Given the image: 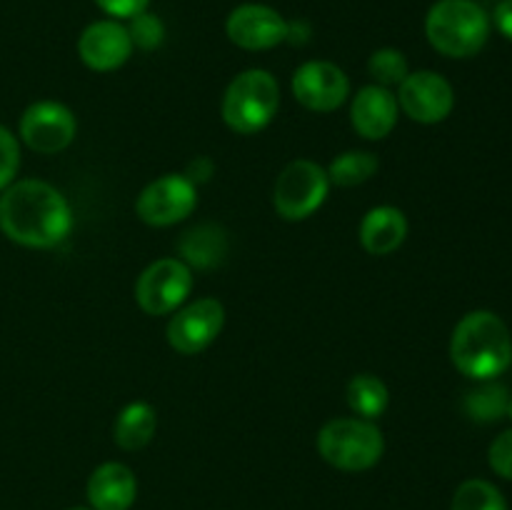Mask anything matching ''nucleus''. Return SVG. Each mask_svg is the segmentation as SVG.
<instances>
[{"label": "nucleus", "mask_w": 512, "mask_h": 510, "mask_svg": "<svg viewBox=\"0 0 512 510\" xmlns=\"http://www.w3.org/2000/svg\"><path fill=\"white\" fill-rule=\"evenodd\" d=\"M78 53L90 70L108 73L130 58L133 40H130L128 28L118 20H98L83 30L78 40Z\"/></svg>", "instance_id": "4468645a"}, {"label": "nucleus", "mask_w": 512, "mask_h": 510, "mask_svg": "<svg viewBox=\"0 0 512 510\" xmlns=\"http://www.w3.org/2000/svg\"><path fill=\"white\" fill-rule=\"evenodd\" d=\"M318 450L338 470L360 473L383 458L385 440L378 425L363 418H335L323 425L318 435Z\"/></svg>", "instance_id": "39448f33"}, {"label": "nucleus", "mask_w": 512, "mask_h": 510, "mask_svg": "<svg viewBox=\"0 0 512 510\" xmlns=\"http://www.w3.org/2000/svg\"><path fill=\"white\" fill-rule=\"evenodd\" d=\"M20 168V145L8 128L0 125V190L13 183Z\"/></svg>", "instance_id": "a878e982"}, {"label": "nucleus", "mask_w": 512, "mask_h": 510, "mask_svg": "<svg viewBox=\"0 0 512 510\" xmlns=\"http://www.w3.org/2000/svg\"><path fill=\"white\" fill-rule=\"evenodd\" d=\"M195 205H198V193H195L193 180L185 175H163L145 185L143 193L138 195L135 210L143 223L165 228V225H175L188 218Z\"/></svg>", "instance_id": "6e6552de"}, {"label": "nucleus", "mask_w": 512, "mask_h": 510, "mask_svg": "<svg viewBox=\"0 0 512 510\" xmlns=\"http://www.w3.org/2000/svg\"><path fill=\"white\" fill-rule=\"evenodd\" d=\"M225 33L238 48L268 50L288 40V23L270 5L243 3L228 15Z\"/></svg>", "instance_id": "ddd939ff"}, {"label": "nucleus", "mask_w": 512, "mask_h": 510, "mask_svg": "<svg viewBox=\"0 0 512 510\" xmlns=\"http://www.w3.org/2000/svg\"><path fill=\"white\" fill-rule=\"evenodd\" d=\"M398 105L405 110V115H410L418 123H440V120L453 113V85L443 75L433 73V70L408 73V78L400 83Z\"/></svg>", "instance_id": "9b49d317"}, {"label": "nucleus", "mask_w": 512, "mask_h": 510, "mask_svg": "<svg viewBox=\"0 0 512 510\" xmlns=\"http://www.w3.org/2000/svg\"><path fill=\"white\" fill-rule=\"evenodd\" d=\"M73 210L43 180H18L0 195V230L25 248H53L68 238Z\"/></svg>", "instance_id": "f257e3e1"}, {"label": "nucleus", "mask_w": 512, "mask_h": 510, "mask_svg": "<svg viewBox=\"0 0 512 510\" xmlns=\"http://www.w3.org/2000/svg\"><path fill=\"white\" fill-rule=\"evenodd\" d=\"M455 368L473 380H493L512 363V338L503 320L490 310L465 315L450 338Z\"/></svg>", "instance_id": "f03ea898"}, {"label": "nucleus", "mask_w": 512, "mask_h": 510, "mask_svg": "<svg viewBox=\"0 0 512 510\" xmlns=\"http://www.w3.org/2000/svg\"><path fill=\"white\" fill-rule=\"evenodd\" d=\"M495 25H498V30L505 38L512 40V0H503L495 8Z\"/></svg>", "instance_id": "c85d7f7f"}, {"label": "nucleus", "mask_w": 512, "mask_h": 510, "mask_svg": "<svg viewBox=\"0 0 512 510\" xmlns=\"http://www.w3.org/2000/svg\"><path fill=\"white\" fill-rule=\"evenodd\" d=\"M368 70L375 78V83L388 88V85H400L408 78V60L400 50L395 48H380L370 55Z\"/></svg>", "instance_id": "b1692460"}, {"label": "nucleus", "mask_w": 512, "mask_h": 510, "mask_svg": "<svg viewBox=\"0 0 512 510\" xmlns=\"http://www.w3.org/2000/svg\"><path fill=\"white\" fill-rule=\"evenodd\" d=\"M100 10H105L113 18H135L138 13L148 10L150 0H95Z\"/></svg>", "instance_id": "cd10ccee"}, {"label": "nucleus", "mask_w": 512, "mask_h": 510, "mask_svg": "<svg viewBox=\"0 0 512 510\" xmlns=\"http://www.w3.org/2000/svg\"><path fill=\"white\" fill-rule=\"evenodd\" d=\"M280 105V88L268 70H245L235 75L223 98V118L228 128L240 135H253L275 118Z\"/></svg>", "instance_id": "20e7f679"}, {"label": "nucleus", "mask_w": 512, "mask_h": 510, "mask_svg": "<svg viewBox=\"0 0 512 510\" xmlns=\"http://www.w3.org/2000/svg\"><path fill=\"white\" fill-rule=\"evenodd\" d=\"M508 415H510V418H512V400H510V403H508Z\"/></svg>", "instance_id": "c756f323"}, {"label": "nucleus", "mask_w": 512, "mask_h": 510, "mask_svg": "<svg viewBox=\"0 0 512 510\" xmlns=\"http://www.w3.org/2000/svg\"><path fill=\"white\" fill-rule=\"evenodd\" d=\"M425 35L448 58H473L490 38V18L475 0H438L425 18Z\"/></svg>", "instance_id": "7ed1b4c3"}, {"label": "nucleus", "mask_w": 512, "mask_h": 510, "mask_svg": "<svg viewBox=\"0 0 512 510\" xmlns=\"http://www.w3.org/2000/svg\"><path fill=\"white\" fill-rule=\"evenodd\" d=\"M405 235H408V220H405L403 210L393 208V205L373 208L360 225L363 248L373 255H388L398 250Z\"/></svg>", "instance_id": "f3484780"}, {"label": "nucleus", "mask_w": 512, "mask_h": 510, "mask_svg": "<svg viewBox=\"0 0 512 510\" xmlns=\"http://www.w3.org/2000/svg\"><path fill=\"white\" fill-rule=\"evenodd\" d=\"M75 115L53 100L33 103L20 118V138L30 150L43 155L60 153L75 140Z\"/></svg>", "instance_id": "1a4fd4ad"}, {"label": "nucleus", "mask_w": 512, "mask_h": 510, "mask_svg": "<svg viewBox=\"0 0 512 510\" xmlns=\"http://www.w3.org/2000/svg\"><path fill=\"white\" fill-rule=\"evenodd\" d=\"M73 510H85V508H73Z\"/></svg>", "instance_id": "7c9ffc66"}, {"label": "nucleus", "mask_w": 512, "mask_h": 510, "mask_svg": "<svg viewBox=\"0 0 512 510\" xmlns=\"http://www.w3.org/2000/svg\"><path fill=\"white\" fill-rule=\"evenodd\" d=\"M193 290V270L178 258L150 263L135 283V300L148 315L173 313Z\"/></svg>", "instance_id": "0eeeda50"}, {"label": "nucleus", "mask_w": 512, "mask_h": 510, "mask_svg": "<svg viewBox=\"0 0 512 510\" xmlns=\"http://www.w3.org/2000/svg\"><path fill=\"white\" fill-rule=\"evenodd\" d=\"M508 388L493 380H483V385L465 395V413L475 423H495L508 413Z\"/></svg>", "instance_id": "412c9836"}, {"label": "nucleus", "mask_w": 512, "mask_h": 510, "mask_svg": "<svg viewBox=\"0 0 512 510\" xmlns=\"http://www.w3.org/2000/svg\"><path fill=\"white\" fill-rule=\"evenodd\" d=\"M138 495V480L123 463H103L88 480V500L93 510H128Z\"/></svg>", "instance_id": "dca6fc26"}, {"label": "nucleus", "mask_w": 512, "mask_h": 510, "mask_svg": "<svg viewBox=\"0 0 512 510\" xmlns=\"http://www.w3.org/2000/svg\"><path fill=\"white\" fill-rule=\"evenodd\" d=\"M330 178L313 160H293L275 180L273 203L280 218L305 220L328 198Z\"/></svg>", "instance_id": "423d86ee"}, {"label": "nucleus", "mask_w": 512, "mask_h": 510, "mask_svg": "<svg viewBox=\"0 0 512 510\" xmlns=\"http://www.w3.org/2000/svg\"><path fill=\"white\" fill-rule=\"evenodd\" d=\"M293 93L315 113H330L340 108L350 93V80L343 70L328 60H310L300 65L293 75Z\"/></svg>", "instance_id": "f8f14e48"}, {"label": "nucleus", "mask_w": 512, "mask_h": 510, "mask_svg": "<svg viewBox=\"0 0 512 510\" xmlns=\"http://www.w3.org/2000/svg\"><path fill=\"white\" fill-rule=\"evenodd\" d=\"M488 460H490V468H493L500 478L512 480V428L505 430V433H500L498 438L493 440Z\"/></svg>", "instance_id": "bb28decb"}, {"label": "nucleus", "mask_w": 512, "mask_h": 510, "mask_svg": "<svg viewBox=\"0 0 512 510\" xmlns=\"http://www.w3.org/2000/svg\"><path fill=\"white\" fill-rule=\"evenodd\" d=\"M450 510H508V503L493 483L473 478L455 490Z\"/></svg>", "instance_id": "5701e85b"}, {"label": "nucleus", "mask_w": 512, "mask_h": 510, "mask_svg": "<svg viewBox=\"0 0 512 510\" xmlns=\"http://www.w3.org/2000/svg\"><path fill=\"white\" fill-rule=\"evenodd\" d=\"M378 170V158L373 153H365V150H348V153L338 155V158L330 163V168L325 170L330 178V183L343 185H360L365 180H370Z\"/></svg>", "instance_id": "4be33fe9"}, {"label": "nucleus", "mask_w": 512, "mask_h": 510, "mask_svg": "<svg viewBox=\"0 0 512 510\" xmlns=\"http://www.w3.org/2000/svg\"><path fill=\"white\" fill-rule=\"evenodd\" d=\"M155 428H158L155 410L148 403H130L115 420L113 438L123 450H140L153 440Z\"/></svg>", "instance_id": "a211bd4d"}, {"label": "nucleus", "mask_w": 512, "mask_h": 510, "mask_svg": "<svg viewBox=\"0 0 512 510\" xmlns=\"http://www.w3.org/2000/svg\"><path fill=\"white\" fill-rule=\"evenodd\" d=\"M180 253L198 268H213L228 253V240L218 225H198L180 240Z\"/></svg>", "instance_id": "6ab92c4d"}, {"label": "nucleus", "mask_w": 512, "mask_h": 510, "mask_svg": "<svg viewBox=\"0 0 512 510\" xmlns=\"http://www.w3.org/2000/svg\"><path fill=\"white\" fill-rule=\"evenodd\" d=\"M225 323L223 303L215 298H200L188 308L178 310L168 323V343L178 353L195 355L208 348L220 335Z\"/></svg>", "instance_id": "9d476101"}, {"label": "nucleus", "mask_w": 512, "mask_h": 510, "mask_svg": "<svg viewBox=\"0 0 512 510\" xmlns=\"http://www.w3.org/2000/svg\"><path fill=\"white\" fill-rule=\"evenodd\" d=\"M398 100L383 85H365L353 100L350 120L355 130L368 140H383L398 123Z\"/></svg>", "instance_id": "2eb2a0df"}, {"label": "nucleus", "mask_w": 512, "mask_h": 510, "mask_svg": "<svg viewBox=\"0 0 512 510\" xmlns=\"http://www.w3.org/2000/svg\"><path fill=\"white\" fill-rule=\"evenodd\" d=\"M348 405L355 415H360L363 420H375L378 415L385 413L390 403V393L385 388L383 380L378 375H355L348 383Z\"/></svg>", "instance_id": "aec40b11"}, {"label": "nucleus", "mask_w": 512, "mask_h": 510, "mask_svg": "<svg viewBox=\"0 0 512 510\" xmlns=\"http://www.w3.org/2000/svg\"><path fill=\"white\" fill-rule=\"evenodd\" d=\"M128 33H130V40H133V45H138V48L143 50H153L163 43L165 25L158 15L143 10V13H138L135 18H130Z\"/></svg>", "instance_id": "393cba45"}]
</instances>
